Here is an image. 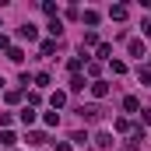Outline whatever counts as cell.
Returning a JSON list of instances; mask_svg holds the SVG:
<instances>
[{
	"mask_svg": "<svg viewBox=\"0 0 151 151\" xmlns=\"http://www.w3.org/2000/svg\"><path fill=\"white\" fill-rule=\"evenodd\" d=\"M21 123H35V109H21Z\"/></svg>",
	"mask_w": 151,
	"mask_h": 151,
	"instance_id": "cell-6",
	"label": "cell"
},
{
	"mask_svg": "<svg viewBox=\"0 0 151 151\" xmlns=\"http://www.w3.org/2000/svg\"><path fill=\"white\" fill-rule=\"evenodd\" d=\"M84 25H99V14L95 11H84Z\"/></svg>",
	"mask_w": 151,
	"mask_h": 151,
	"instance_id": "cell-7",
	"label": "cell"
},
{
	"mask_svg": "<svg viewBox=\"0 0 151 151\" xmlns=\"http://www.w3.org/2000/svg\"><path fill=\"white\" fill-rule=\"evenodd\" d=\"M130 53L141 60V56H144V42H137V39H134V42H130Z\"/></svg>",
	"mask_w": 151,
	"mask_h": 151,
	"instance_id": "cell-4",
	"label": "cell"
},
{
	"mask_svg": "<svg viewBox=\"0 0 151 151\" xmlns=\"http://www.w3.org/2000/svg\"><path fill=\"white\" fill-rule=\"evenodd\" d=\"M95 144H99V148H113V134H99Z\"/></svg>",
	"mask_w": 151,
	"mask_h": 151,
	"instance_id": "cell-3",
	"label": "cell"
},
{
	"mask_svg": "<svg viewBox=\"0 0 151 151\" xmlns=\"http://www.w3.org/2000/svg\"><path fill=\"white\" fill-rule=\"evenodd\" d=\"M91 95H95V99H106V95H109V84H106V81H95V84H91Z\"/></svg>",
	"mask_w": 151,
	"mask_h": 151,
	"instance_id": "cell-2",
	"label": "cell"
},
{
	"mask_svg": "<svg viewBox=\"0 0 151 151\" xmlns=\"http://www.w3.org/2000/svg\"><path fill=\"white\" fill-rule=\"evenodd\" d=\"M123 109H127V113H134V109H137V99H134V95H130V99H123Z\"/></svg>",
	"mask_w": 151,
	"mask_h": 151,
	"instance_id": "cell-9",
	"label": "cell"
},
{
	"mask_svg": "<svg viewBox=\"0 0 151 151\" xmlns=\"http://www.w3.org/2000/svg\"><path fill=\"white\" fill-rule=\"evenodd\" d=\"M109 53H113V46H109V42H102V46H99V56H102V60H109Z\"/></svg>",
	"mask_w": 151,
	"mask_h": 151,
	"instance_id": "cell-8",
	"label": "cell"
},
{
	"mask_svg": "<svg viewBox=\"0 0 151 151\" xmlns=\"http://www.w3.org/2000/svg\"><path fill=\"white\" fill-rule=\"evenodd\" d=\"M21 39H28V42H32V39H35V28H32V25H25V28H21Z\"/></svg>",
	"mask_w": 151,
	"mask_h": 151,
	"instance_id": "cell-11",
	"label": "cell"
},
{
	"mask_svg": "<svg viewBox=\"0 0 151 151\" xmlns=\"http://www.w3.org/2000/svg\"><path fill=\"white\" fill-rule=\"evenodd\" d=\"M109 14H113L116 21H123V18H127V7H113V11H109Z\"/></svg>",
	"mask_w": 151,
	"mask_h": 151,
	"instance_id": "cell-10",
	"label": "cell"
},
{
	"mask_svg": "<svg viewBox=\"0 0 151 151\" xmlns=\"http://www.w3.org/2000/svg\"><path fill=\"white\" fill-rule=\"evenodd\" d=\"M7 56H11V60H14V63H21V60H25V53H21V49H18V46H14V49H7Z\"/></svg>",
	"mask_w": 151,
	"mask_h": 151,
	"instance_id": "cell-5",
	"label": "cell"
},
{
	"mask_svg": "<svg viewBox=\"0 0 151 151\" xmlns=\"http://www.w3.org/2000/svg\"><path fill=\"white\" fill-rule=\"evenodd\" d=\"M77 113H81V119H91V123H95V119H99V106H84V109H77Z\"/></svg>",
	"mask_w": 151,
	"mask_h": 151,
	"instance_id": "cell-1",
	"label": "cell"
}]
</instances>
